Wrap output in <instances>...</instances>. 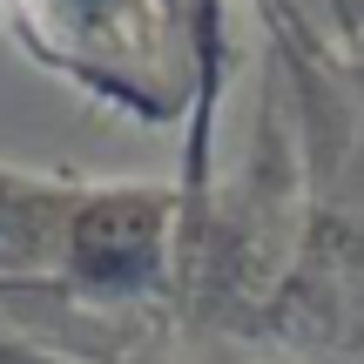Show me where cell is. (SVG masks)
Listing matches in <instances>:
<instances>
[{
  "label": "cell",
  "instance_id": "cell-1",
  "mask_svg": "<svg viewBox=\"0 0 364 364\" xmlns=\"http://www.w3.org/2000/svg\"><path fill=\"white\" fill-rule=\"evenodd\" d=\"M169 189L0 169V311H142L169 290Z\"/></svg>",
  "mask_w": 364,
  "mask_h": 364
},
{
  "label": "cell",
  "instance_id": "cell-4",
  "mask_svg": "<svg viewBox=\"0 0 364 364\" xmlns=\"http://www.w3.org/2000/svg\"><path fill=\"white\" fill-rule=\"evenodd\" d=\"M0 364H41V358L27 351L21 338H7V324H0Z\"/></svg>",
  "mask_w": 364,
  "mask_h": 364
},
{
  "label": "cell",
  "instance_id": "cell-3",
  "mask_svg": "<svg viewBox=\"0 0 364 364\" xmlns=\"http://www.w3.org/2000/svg\"><path fill=\"white\" fill-rule=\"evenodd\" d=\"M209 102H216V0H203V102H196V142H189L196 182H203V156H209Z\"/></svg>",
  "mask_w": 364,
  "mask_h": 364
},
{
  "label": "cell",
  "instance_id": "cell-2",
  "mask_svg": "<svg viewBox=\"0 0 364 364\" xmlns=\"http://www.w3.org/2000/svg\"><path fill=\"white\" fill-rule=\"evenodd\" d=\"M41 68L122 115H176L203 102V0H7Z\"/></svg>",
  "mask_w": 364,
  "mask_h": 364
}]
</instances>
